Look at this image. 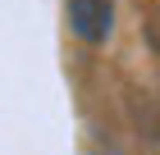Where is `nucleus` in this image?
Listing matches in <instances>:
<instances>
[{
    "label": "nucleus",
    "mask_w": 160,
    "mask_h": 155,
    "mask_svg": "<svg viewBox=\"0 0 160 155\" xmlns=\"http://www.w3.org/2000/svg\"><path fill=\"white\" fill-rule=\"evenodd\" d=\"M69 27H73L78 41L101 46L114 27V5L110 0H69Z\"/></svg>",
    "instance_id": "obj_1"
}]
</instances>
